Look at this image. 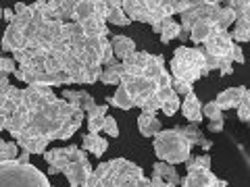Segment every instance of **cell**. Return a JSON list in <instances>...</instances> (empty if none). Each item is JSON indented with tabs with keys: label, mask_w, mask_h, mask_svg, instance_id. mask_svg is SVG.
Returning <instances> with one entry per match:
<instances>
[{
	"label": "cell",
	"mask_w": 250,
	"mask_h": 187,
	"mask_svg": "<svg viewBox=\"0 0 250 187\" xmlns=\"http://www.w3.org/2000/svg\"><path fill=\"white\" fill-rule=\"evenodd\" d=\"M152 148L161 162H167V165H173V167L188 162L192 158V154H190L192 146L182 133V125L173 129H161L152 137Z\"/></svg>",
	"instance_id": "cell-1"
},
{
	"label": "cell",
	"mask_w": 250,
	"mask_h": 187,
	"mask_svg": "<svg viewBox=\"0 0 250 187\" xmlns=\"http://www.w3.org/2000/svg\"><path fill=\"white\" fill-rule=\"evenodd\" d=\"M171 77L173 79H182L188 83H196L200 77H207L208 71L205 69V50L200 46L188 48V46H179L173 52V58L169 62Z\"/></svg>",
	"instance_id": "cell-2"
},
{
	"label": "cell",
	"mask_w": 250,
	"mask_h": 187,
	"mask_svg": "<svg viewBox=\"0 0 250 187\" xmlns=\"http://www.w3.org/2000/svg\"><path fill=\"white\" fill-rule=\"evenodd\" d=\"M0 187H52L48 179L34 165L9 160L0 165Z\"/></svg>",
	"instance_id": "cell-3"
},
{
	"label": "cell",
	"mask_w": 250,
	"mask_h": 187,
	"mask_svg": "<svg viewBox=\"0 0 250 187\" xmlns=\"http://www.w3.org/2000/svg\"><path fill=\"white\" fill-rule=\"evenodd\" d=\"M75 150V146H67V148H50L42 154V158L48 165V173L50 175H59L65 170V167L71 162V154Z\"/></svg>",
	"instance_id": "cell-4"
},
{
	"label": "cell",
	"mask_w": 250,
	"mask_h": 187,
	"mask_svg": "<svg viewBox=\"0 0 250 187\" xmlns=\"http://www.w3.org/2000/svg\"><path fill=\"white\" fill-rule=\"evenodd\" d=\"M94 167L90 165V160H73L69 162V165L65 167V170H62V175L67 177V181L71 187H88V179L92 175Z\"/></svg>",
	"instance_id": "cell-5"
},
{
	"label": "cell",
	"mask_w": 250,
	"mask_h": 187,
	"mask_svg": "<svg viewBox=\"0 0 250 187\" xmlns=\"http://www.w3.org/2000/svg\"><path fill=\"white\" fill-rule=\"evenodd\" d=\"M202 46H205L202 50H205L207 54H213V56H217V58H225V56L231 58L233 40H231L229 31H219V34H213Z\"/></svg>",
	"instance_id": "cell-6"
},
{
	"label": "cell",
	"mask_w": 250,
	"mask_h": 187,
	"mask_svg": "<svg viewBox=\"0 0 250 187\" xmlns=\"http://www.w3.org/2000/svg\"><path fill=\"white\" fill-rule=\"evenodd\" d=\"M246 96H250V90L244 88V85H238V88L223 90L217 96V100H213V102L221 108V111H228V108H238V104L242 102V98H246Z\"/></svg>",
	"instance_id": "cell-7"
},
{
	"label": "cell",
	"mask_w": 250,
	"mask_h": 187,
	"mask_svg": "<svg viewBox=\"0 0 250 187\" xmlns=\"http://www.w3.org/2000/svg\"><path fill=\"white\" fill-rule=\"evenodd\" d=\"M179 111L184 112L186 121H190V125H196V127L202 123V119H205V116H202V102L194 92L184 96V102H182V106H179Z\"/></svg>",
	"instance_id": "cell-8"
},
{
	"label": "cell",
	"mask_w": 250,
	"mask_h": 187,
	"mask_svg": "<svg viewBox=\"0 0 250 187\" xmlns=\"http://www.w3.org/2000/svg\"><path fill=\"white\" fill-rule=\"evenodd\" d=\"M217 177L207 168H190L188 175L179 181V187H210L215 185Z\"/></svg>",
	"instance_id": "cell-9"
},
{
	"label": "cell",
	"mask_w": 250,
	"mask_h": 187,
	"mask_svg": "<svg viewBox=\"0 0 250 187\" xmlns=\"http://www.w3.org/2000/svg\"><path fill=\"white\" fill-rule=\"evenodd\" d=\"M148 52H140L136 50L134 54H129L125 60H121V67H123V73H127L131 77H142L144 75V69L148 65Z\"/></svg>",
	"instance_id": "cell-10"
},
{
	"label": "cell",
	"mask_w": 250,
	"mask_h": 187,
	"mask_svg": "<svg viewBox=\"0 0 250 187\" xmlns=\"http://www.w3.org/2000/svg\"><path fill=\"white\" fill-rule=\"evenodd\" d=\"M15 142L21 150H25L29 154H44L46 148H48V139L46 137H40V135H31V133H19L15 137Z\"/></svg>",
	"instance_id": "cell-11"
},
{
	"label": "cell",
	"mask_w": 250,
	"mask_h": 187,
	"mask_svg": "<svg viewBox=\"0 0 250 187\" xmlns=\"http://www.w3.org/2000/svg\"><path fill=\"white\" fill-rule=\"evenodd\" d=\"M62 100L71 102L73 106L82 108L83 112H90L94 106H96V100L92 98V94H88L85 90H62Z\"/></svg>",
	"instance_id": "cell-12"
},
{
	"label": "cell",
	"mask_w": 250,
	"mask_h": 187,
	"mask_svg": "<svg viewBox=\"0 0 250 187\" xmlns=\"http://www.w3.org/2000/svg\"><path fill=\"white\" fill-rule=\"evenodd\" d=\"M108 42H111V48H113V54L117 60H125L129 56V54L136 52V42L131 40L129 36H111L108 37Z\"/></svg>",
	"instance_id": "cell-13"
},
{
	"label": "cell",
	"mask_w": 250,
	"mask_h": 187,
	"mask_svg": "<svg viewBox=\"0 0 250 187\" xmlns=\"http://www.w3.org/2000/svg\"><path fill=\"white\" fill-rule=\"evenodd\" d=\"M27 46V40L23 36V31H19L15 25H6L4 29V36H2V50L4 52H15V50H21Z\"/></svg>",
	"instance_id": "cell-14"
},
{
	"label": "cell",
	"mask_w": 250,
	"mask_h": 187,
	"mask_svg": "<svg viewBox=\"0 0 250 187\" xmlns=\"http://www.w3.org/2000/svg\"><path fill=\"white\" fill-rule=\"evenodd\" d=\"M121 9L127 15L129 21L148 23V11H146V0H121Z\"/></svg>",
	"instance_id": "cell-15"
},
{
	"label": "cell",
	"mask_w": 250,
	"mask_h": 187,
	"mask_svg": "<svg viewBox=\"0 0 250 187\" xmlns=\"http://www.w3.org/2000/svg\"><path fill=\"white\" fill-rule=\"evenodd\" d=\"M104 2H106L104 23H113L117 27H127L131 21L127 19V15H125L121 9V0H104Z\"/></svg>",
	"instance_id": "cell-16"
},
{
	"label": "cell",
	"mask_w": 250,
	"mask_h": 187,
	"mask_svg": "<svg viewBox=\"0 0 250 187\" xmlns=\"http://www.w3.org/2000/svg\"><path fill=\"white\" fill-rule=\"evenodd\" d=\"M106 112H108V104H96L90 112H85L88 133H100V131H103V123H104Z\"/></svg>",
	"instance_id": "cell-17"
},
{
	"label": "cell",
	"mask_w": 250,
	"mask_h": 187,
	"mask_svg": "<svg viewBox=\"0 0 250 187\" xmlns=\"http://www.w3.org/2000/svg\"><path fill=\"white\" fill-rule=\"evenodd\" d=\"M83 152H90L94 156H103L108 150V139L106 137H100V133H85L83 135V146H82Z\"/></svg>",
	"instance_id": "cell-18"
},
{
	"label": "cell",
	"mask_w": 250,
	"mask_h": 187,
	"mask_svg": "<svg viewBox=\"0 0 250 187\" xmlns=\"http://www.w3.org/2000/svg\"><path fill=\"white\" fill-rule=\"evenodd\" d=\"M182 133L186 135V139L190 142L192 148H194V146H200L205 152H208L210 146H213V142L202 135V131L196 127V125H182Z\"/></svg>",
	"instance_id": "cell-19"
},
{
	"label": "cell",
	"mask_w": 250,
	"mask_h": 187,
	"mask_svg": "<svg viewBox=\"0 0 250 187\" xmlns=\"http://www.w3.org/2000/svg\"><path fill=\"white\" fill-rule=\"evenodd\" d=\"M152 175L154 177H161L165 183H171V185H179V181H182V177L177 175V168L173 165H167V162H154L152 167Z\"/></svg>",
	"instance_id": "cell-20"
},
{
	"label": "cell",
	"mask_w": 250,
	"mask_h": 187,
	"mask_svg": "<svg viewBox=\"0 0 250 187\" xmlns=\"http://www.w3.org/2000/svg\"><path fill=\"white\" fill-rule=\"evenodd\" d=\"M163 71H167V69H165V56H161V54H150V56H148V65L144 69L142 77H144V79L156 81Z\"/></svg>",
	"instance_id": "cell-21"
},
{
	"label": "cell",
	"mask_w": 250,
	"mask_h": 187,
	"mask_svg": "<svg viewBox=\"0 0 250 187\" xmlns=\"http://www.w3.org/2000/svg\"><path fill=\"white\" fill-rule=\"evenodd\" d=\"M138 129L144 137H154L163 127H161V121L156 119L154 114H140L138 116Z\"/></svg>",
	"instance_id": "cell-22"
},
{
	"label": "cell",
	"mask_w": 250,
	"mask_h": 187,
	"mask_svg": "<svg viewBox=\"0 0 250 187\" xmlns=\"http://www.w3.org/2000/svg\"><path fill=\"white\" fill-rule=\"evenodd\" d=\"M210 36H213V23H208V21H196L190 29V40L196 46L205 44Z\"/></svg>",
	"instance_id": "cell-23"
},
{
	"label": "cell",
	"mask_w": 250,
	"mask_h": 187,
	"mask_svg": "<svg viewBox=\"0 0 250 187\" xmlns=\"http://www.w3.org/2000/svg\"><path fill=\"white\" fill-rule=\"evenodd\" d=\"M80 25L83 29L85 37H111V31H108L106 23H100L96 19H88V21L80 23Z\"/></svg>",
	"instance_id": "cell-24"
},
{
	"label": "cell",
	"mask_w": 250,
	"mask_h": 187,
	"mask_svg": "<svg viewBox=\"0 0 250 187\" xmlns=\"http://www.w3.org/2000/svg\"><path fill=\"white\" fill-rule=\"evenodd\" d=\"M106 102L111 106L121 108V111H129V108H134V100L129 98V94H127V90H125L123 85H117V92L113 94V96L106 98Z\"/></svg>",
	"instance_id": "cell-25"
},
{
	"label": "cell",
	"mask_w": 250,
	"mask_h": 187,
	"mask_svg": "<svg viewBox=\"0 0 250 187\" xmlns=\"http://www.w3.org/2000/svg\"><path fill=\"white\" fill-rule=\"evenodd\" d=\"M96 15V0H77L75 4V23L94 19Z\"/></svg>",
	"instance_id": "cell-26"
},
{
	"label": "cell",
	"mask_w": 250,
	"mask_h": 187,
	"mask_svg": "<svg viewBox=\"0 0 250 187\" xmlns=\"http://www.w3.org/2000/svg\"><path fill=\"white\" fill-rule=\"evenodd\" d=\"M229 36H231L233 44H246V42H250V17L236 19V23H233V34H229Z\"/></svg>",
	"instance_id": "cell-27"
},
{
	"label": "cell",
	"mask_w": 250,
	"mask_h": 187,
	"mask_svg": "<svg viewBox=\"0 0 250 187\" xmlns=\"http://www.w3.org/2000/svg\"><path fill=\"white\" fill-rule=\"evenodd\" d=\"M179 34H182V25L177 21H173V17H169L161 23V42L169 44L171 40H177Z\"/></svg>",
	"instance_id": "cell-28"
},
{
	"label": "cell",
	"mask_w": 250,
	"mask_h": 187,
	"mask_svg": "<svg viewBox=\"0 0 250 187\" xmlns=\"http://www.w3.org/2000/svg\"><path fill=\"white\" fill-rule=\"evenodd\" d=\"M121 73H123L121 62H117V65H111V67H103L98 81H103L104 85H119V77H121Z\"/></svg>",
	"instance_id": "cell-29"
},
{
	"label": "cell",
	"mask_w": 250,
	"mask_h": 187,
	"mask_svg": "<svg viewBox=\"0 0 250 187\" xmlns=\"http://www.w3.org/2000/svg\"><path fill=\"white\" fill-rule=\"evenodd\" d=\"M17 156H19L17 142H4V139H0V165L9 160H17Z\"/></svg>",
	"instance_id": "cell-30"
},
{
	"label": "cell",
	"mask_w": 250,
	"mask_h": 187,
	"mask_svg": "<svg viewBox=\"0 0 250 187\" xmlns=\"http://www.w3.org/2000/svg\"><path fill=\"white\" fill-rule=\"evenodd\" d=\"M228 6L233 11L236 19L250 17V2H248V0H231V2H228Z\"/></svg>",
	"instance_id": "cell-31"
},
{
	"label": "cell",
	"mask_w": 250,
	"mask_h": 187,
	"mask_svg": "<svg viewBox=\"0 0 250 187\" xmlns=\"http://www.w3.org/2000/svg\"><path fill=\"white\" fill-rule=\"evenodd\" d=\"M31 19H34V11H31V6L27 4V9L23 11L21 15H15V19H13V23H9V25H15L19 31H25V27L31 23Z\"/></svg>",
	"instance_id": "cell-32"
},
{
	"label": "cell",
	"mask_w": 250,
	"mask_h": 187,
	"mask_svg": "<svg viewBox=\"0 0 250 187\" xmlns=\"http://www.w3.org/2000/svg\"><path fill=\"white\" fill-rule=\"evenodd\" d=\"M202 116H207L208 121H225V119H223V111H221V108H219L215 102L202 104Z\"/></svg>",
	"instance_id": "cell-33"
},
{
	"label": "cell",
	"mask_w": 250,
	"mask_h": 187,
	"mask_svg": "<svg viewBox=\"0 0 250 187\" xmlns=\"http://www.w3.org/2000/svg\"><path fill=\"white\" fill-rule=\"evenodd\" d=\"M190 168H207V170H210V156L208 154H200V156H196V158H190L186 162V170H190Z\"/></svg>",
	"instance_id": "cell-34"
},
{
	"label": "cell",
	"mask_w": 250,
	"mask_h": 187,
	"mask_svg": "<svg viewBox=\"0 0 250 187\" xmlns=\"http://www.w3.org/2000/svg\"><path fill=\"white\" fill-rule=\"evenodd\" d=\"M161 108H163V102H161L159 98H156V94H154V96H150V98H148L146 102L142 104V108H140V111H142V114H154V116H156V112H159Z\"/></svg>",
	"instance_id": "cell-35"
},
{
	"label": "cell",
	"mask_w": 250,
	"mask_h": 187,
	"mask_svg": "<svg viewBox=\"0 0 250 187\" xmlns=\"http://www.w3.org/2000/svg\"><path fill=\"white\" fill-rule=\"evenodd\" d=\"M103 131L108 137H119V125H117L115 116H104V123H103Z\"/></svg>",
	"instance_id": "cell-36"
},
{
	"label": "cell",
	"mask_w": 250,
	"mask_h": 187,
	"mask_svg": "<svg viewBox=\"0 0 250 187\" xmlns=\"http://www.w3.org/2000/svg\"><path fill=\"white\" fill-rule=\"evenodd\" d=\"M238 119L242 121V123H248L250 121V96H246V98H242V102L238 104Z\"/></svg>",
	"instance_id": "cell-37"
},
{
	"label": "cell",
	"mask_w": 250,
	"mask_h": 187,
	"mask_svg": "<svg viewBox=\"0 0 250 187\" xmlns=\"http://www.w3.org/2000/svg\"><path fill=\"white\" fill-rule=\"evenodd\" d=\"M17 71V62L13 58H4L2 54H0V75L2 77H9L11 73Z\"/></svg>",
	"instance_id": "cell-38"
},
{
	"label": "cell",
	"mask_w": 250,
	"mask_h": 187,
	"mask_svg": "<svg viewBox=\"0 0 250 187\" xmlns=\"http://www.w3.org/2000/svg\"><path fill=\"white\" fill-rule=\"evenodd\" d=\"M171 90H173V92L177 94V96H188L190 92H194L192 83L182 81V79H173V81H171Z\"/></svg>",
	"instance_id": "cell-39"
},
{
	"label": "cell",
	"mask_w": 250,
	"mask_h": 187,
	"mask_svg": "<svg viewBox=\"0 0 250 187\" xmlns=\"http://www.w3.org/2000/svg\"><path fill=\"white\" fill-rule=\"evenodd\" d=\"M13 75L17 77V81H21V83H27V85L34 83V73H31L27 67H17V71Z\"/></svg>",
	"instance_id": "cell-40"
},
{
	"label": "cell",
	"mask_w": 250,
	"mask_h": 187,
	"mask_svg": "<svg viewBox=\"0 0 250 187\" xmlns=\"http://www.w3.org/2000/svg\"><path fill=\"white\" fill-rule=\"evenodd\" d=\"M179 106H182V100H179V96H175V98H171L169 102H165V104H163V108H161V111L165 112L167 116H173V114L179 111Z\"/></svg>",
	"instance_id": "cell-41"
},
{
	"label": "cell",
	"mask_w": 250,
	"mask_h": 187,
	"mask_svg": "<svg viewBox=\"0 0 250 187\" xmlns=\"http://www.w3.org/2000/svg\"><path fill=\"white\" fill-rule=\"evenodd\" d=\"M21 96H23V90H21V88H15V85H11L9 92H6V100H9V102H13L15 106H19Z\"/></svg>",
	"instance_id": "cell-42"
},
{
	"label": "cell",
	"mask_w": 250,
	"mask_h": 187,
	"mask_svg": "<svg viewBox=\"0 0 250 187\" xmlns=\"http://www.w3.org/2000/svg\"><path fill=\"white\" fill-rule=\"evenodd\" d=\"M175 96H177V94L171 90V88H159V90H156V98H159L163 104L169 102V100H171V98H175Z\"/></svg>",
	"instance_id": "cell-43"
},
{
	"label": "cell",
	"mask_w": 250,
	"mask_h": 187,
	"mask_svg": "<svg viewBox=\"0 0 250 187\" xmlns=\"http://www.w3.org/2000/svg\"><path fill=\"white\" fill-rule=\"evenodd\" d=\"M171 81H173L171 73L169 71H163L159 75V79H156V88H171Z\"/></svg>",
	"instance_id": "cell-44"
},
{
	"label": "cell",
	"mask_w": 250,
	"mask_h": 187,
	"mask_svg": "<svg viewBox=\"0 0 250 187\" xmlns=\"http://www.w3.org/2000/svg\"><path fill=\"white\" fill-rule=\"evenodd\" d=\"M219 67V58L217 56H213V54H207L205 52V69L210 73V71H215V69Z\"/></svg>",
	"instance_id": "cell-45"
},
{
	"label": "cell",
	"mask_w": 250,
	"mask_h": 187,
	"mask_svg": "<svg viewBox=\"0 0 250 187\" xmlns=\"http://www.w3.org/2000/svg\"><path fill=\"white\" fill-rule=\"evenodd\" d=\"M231 62H244V52H242V46L240 44H233L231 48Z\"/></svg>",
	"instance_id": "cell-46"
},
{
	"label": "cell",
	"mask_w": 250,
	"mask_h": 187,
	"mask_svg": "<svg viewBox=\"0 0 250 187\" xmlns=\"http://www.w3.org/2000/svg\"><path fill=\"white\" fill-rule=\"evenodd\" d=\"M223 127H225L223 121H208V131L210 133H221Z\"/></svg>",
	"instance_id": "cell-47"
},
{
	"label": "cell",
	"mask_w": 250,
	"mask_h": 187,
	"mask_svg": "<svg viewBox=\"0 0 250 187\" xmlns=\"http://www.w3.org/2000/svg\"><path fill=\"white\" fill-rule=\"evenodd\" d=\"M29 152H25V150H21L19 152V156H17V162H19V165H31V162H29Z\"/></svg>",
	"instance_id": "cell-48"
},
{
	"label": "cell",
	"mask_w": 250,
	"mask_h": 187,
	"mask_svg": "<svg viewBox=\"0 0 250 187\" xmlns=\"http://www.w3.org/2000/svg\"><path fill=\"white\" fill-rule=\"evenodd\" d=\"M150 187H167V183L163 181L161 177H154V175H152V179H150Z\"/></svg>",
	"instance_id": "cell-49"
},
{
	"label": "cell",
	"mask_w": 250,
	"mask_h": 187,
	"mask_svg": "<svg viewBox=\"0 0 250 187\" xmlns=\"http://www.w3.org/2000/svg\"><path fill=\"white\" fill-rule=\"evenodd\" d=\"M25 9H27L25 2H15V4H13V13H15V15H21Z\"/></svg>",
	"instance_id": "cell-50"
},
{
	"label": "cell",
	"mask_w": 250,
	"mask_h": 187,
	"mask_svg": "<svg viewBox=\"0 0 250 187\" xmlns=\"http://www.w3.org/2000/svg\"><path fill=\"white\" fill-rule=\"evenodd\" d=\"M2 19H4V21H9V23H13V19H15V13H13V9H4V13H2Z\"/></svg>",
	"instance_id": "cell-51"
},
{
	"label": "cell",
	"mask_w": 250,
	"mask_h": 187,
	"mask_svg": "<svg viewBox=\"0 0 250 187\" xmlns=\"http://www.w3.org/2000/svg\"><path fill=\"white\" fill-rule=\"evenodd\" d=\"M150 27H152V31H154V34H159V36H161V23H152Z\"/></svg>",
	"instance_id": "cell-52"
},
{
	"label": "cell",
	"mask_w": 250,
	"mask_h": 187,
	"mask_svg": "<svg viewBox=\"0 0 250 187\" xmlns=\"http://www.w3.org/2000/svg\"><path fill=\"white\" fill-rule=\"evenodd\" d=\"M177 40H182V42L190 40V34H186V31H182V34H179V37H177Z\"/></svg>",
	"instance_id": "cell-53"
},
{
	"label": "cell",
	"mask_w": 250,
	"mask_h": 187,
	"mask_svg": "<svg viewBox=\"0 0 250 187\" xmlns=\"http://www.w3.org/2000/svg\"><path fill=\"white\" fill-rule=\"evenodd\" d=\"M4 102H6V96H2V94H0V108H2Z\"/></svg>",
	"instance_id": "cell-54"
},
{
	"label": "cell",
	"mask_w": 250,
	"mask_h": 187,
	"mask_svg": "<svg viewBox=\"0 0 250 187\" xmlns=\"http://www.w3.org/2000/svg\"><path fill=\"white\" fill-rule=\"evenodd\" d=\"M4 121H6V119H2V116H0V131H4Z\"/></svg>",
	"instance_id": "cell-55"
},
{
	"label": "cell",
	"mask_w": 250,
	"mask_h": 187,
	"mask_svg": "<svg viewBox=\"0 0 250 187\" xmlns=\"http://www.w3.org/2000/svg\"><path fill=\"white\" fill-rule=\"evenodd\" d=\"M2 13H4V9H2V6H0V19H2Z\"/></svg>",
	"instance_id": "cell-56"
}]
</instances>
